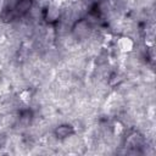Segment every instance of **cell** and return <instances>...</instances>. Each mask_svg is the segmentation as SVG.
Wrapping results in <instances>:
<instances>
[{"label":"cell","mask_w":156,"mask_h":156,"mask_svg":"<svg viewBox=\"0 0 156 156\" xmlns=\"http://www.w3.org/2000/svg\"><path fill=\"white\" fill-rule=\"evenodd\" d=\"M60 15H61V12H60V10H58V7L56 5L49 6V9H48V20L49 21L57 20L60 17Z\"/></svg>","instance_id":"cell-2"},{"label":"cell","mask_w":156,"mask_h":156,"mask_svg":"<svg viewBox=\"0 0 156 156\" xmlns=\"http://www.w3.org/2000/svg\"><path fill=\"white\" fill-rule=\"evenodd\" d=\"M73 128L68 124H58L55 129V134L58 139H65L66 136H68L71 133H72Z\"/></svg>","instance_id":"cell-1"}]
</instances>
